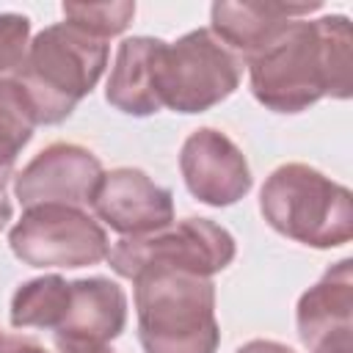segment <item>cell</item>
Returning <instances> with one entry per match:
<instances>
[{"label": "cell", "instance_id": "obj_1", "mask_svg": "<svg viewBox=\"0 0 353 353\" xmlns=\"http://www.w3.org/2000/svg\"><path fill=\"white\" fill-rule=\"evenodd\" d=\"M251 94L273 113H301L323 97L353 91V33L345 14L292 19L262 52L245 61Z\"/></svg>", "mask_w": 353, "mask_h": 353}, {"label": "cell", "instance_id": "obj_2", "mask_svg": "<svg viewBox=\"0 0 353 353\" xmlns=\"http://www.w3.org/2000/svg\"><path fill=\"white\" fill-rule=\"evenodd\" d=\"M138 339L143 353H215V284L174 268H146L132 276Z\"/></svg>", "mask_w": 353, "mask_h": 353}, {"label": "cell", "instance_id": "obj_3", "mask_svg": "<svg viewBox=\"0 0 353 353\" xmlns=\"http://www.w3.org/2000/svg\"><path fill=\"white\" fill-rule=\"evenodd\" d=\"M108 58V41L94 39L69 22H55L39 30L14 77L30 105L33 121L61 124L69 119L80 99L99 83Z\"/></svg>", "mask_w": 353, "mask_h": 353}, {"label": "cell", "instance_id": "obj_4", "mask_svg": "<svg viewBox=\"0 0 353 353\" xmlns=\"http://www.w3.org/2000/svg\"><path fill=\"white\" fill-rule=\"evenodd\" d=\"M259 212L270 229L312 248H336L353 237V193L306 163L270 171Z\"/></svg>", "mask_w": 353, "mask_h": 353}, {"label": "cell", "instance_id": "obj_5", "mask_svg": "<svg viewBox=\"0 0 353 353\" xmlns=\"http://www.w3.org/2000/svg\"><path fill=\"white\" fill-rule=\"evenodd\" d=\"M243 61L215 39L210 28H196L165 41L157 63L160 105L174 113H204L234 94Z\"/></svg>", "mask_w": 353, "mask_h": 353}, {"label": "cell", "instance_id": "obj_6", "mask_svg": "<svg viewBox=\"0 0 353 353\" xmlns=\"http://www.w3.org/2000/svg\"><path fill=\"white\" fill-rule=\"evenodd\" d=\"M234 254L237 243L229 229L210 218H185L141 237H121L108 262L116 276L130 281L146 268H174L212 279L232 265Z\"/></svg>", "mask_w": 353, "mask_h": 353}, {"label": "cell", "instance_id": "obj_7", "mask_svg": "<svg viewBox=\"0 0 353 353\" xmlns=\"http://www.w3.org/2000/svg\"><path fill=\"white\" fill-rule=\"evenodd\" d=\"M8 245L30 268H88L110 254L102 223L72 204L28 207L11 226Z\"/></svg>", "mask_w": 353, "mask_h": 353}, {"label": "cell", "instance_id": "obj_8", "mask_svg": "<svg viewBox=\"0 0 353 353\" xmlns=\"http://www.w3.org/2000/svg\"><path fill=\"white\" fill-rule=\"evenodd\" d=\"M102 174V163L91 149L58 141L14 174V196L25 210L36 204L83 207L91 201Z\"/></svg>", "mask_w": 353, "mask_h": 353}, {"label": "cell", "instance_id": "obj_9", "mask_svg": "<svg viewBox=\"0 0 353 353\" xmlns=\"http://www.w3.org/2000/svg\"><path fill=\"white\" fill-rule=\"evenodd\" d=\"M179 171L190 196L210 207L237 204L254 185L245 154L215 127H199L185 138Z\"/></svg>", "mask_w": 353, "mask_h": 353}, {"label": "cell", "instance_id": "obj_10", "mask_svg": "<svg viewBox=\"0 0 353 353\" xmlns=\"http://www.w3.org/2000/svg\"><path fill=\"white\" fill-rule=\"evenodd\" d=\"M88 204L94 215L121 237H141L174 223L171 190L132 165L105 171Z\"/></svg>", "mask_w": 353, "mask_h": 353}, {"label": "cell", "instance_id": "obj_11", "mask_svg": "<svg viewBox=\"0 0 353 353\" xmlns=\"http://www.w3.org/2000/svg\"><path fill=\"white\" fill-rule=\"evenodd\" d=\"M295 323L309 353H353V259L331 265L298 298Z\"/></svg>", "mask_w": 353, "mask_h": 353}, {"label": "cell", "instance_id": "obj_12", "mask_svg": "<svg viewBox=\"0 0 353 353\" xmlns=\"http://www.w3.org/2000/svg\"><path fill=\"white\" fill-rule=\"evenodd\" d=\"M323 3H284V0H218L210 8V30L240 61L262 52L292 19H303L320 11Z\"/></svg>", "mask_w": 353, "mask_h": 353}, {"label": "cell", "instance_id": "obj_13", "mask_svg": "<svg viewBox=\"0 0 353 353\" xmlns=\"http://www.w3.org/2000/svg\"><path fill=\"white\" fill-rule=\"evenodd\" d=\"M163 47L165 41L152 36H130L119 44L105 85L108 105L138 119L152 116L163 108L157 94V63Z\"/></svg>", "mask_w": 353, "mask_h": 353}, {"label": "cell", "instance_id": "obj_14", "mask_svg": "<svg viewBox=\"0 0 353 353\" xmlns=\"http://www.w3.org/2000/svg\"><path fill=\"white\" fill-rule=\"evenodd\" d=\"M124 325L127 295L116 281L105 276L69 281V303L55 336H88L110 342L124 331Z\"/></svg>", "mask_w": 353, "mask_h": 353}, {"label": "cell", "instance_id": "obj_15", "mask_svg": "<svg viewBox=\"0 0 353 353\" xmlns=\"http://www.w3.org/2000/svg\"><path fill=\"white\" fill-rule=\"evenodd\" d=\"M69 303V281L58 273H44L22 281L11 295L8 320L14 328L58 331Z\"/></svg>", "mask_w": 353, "mask_h": 353}, {"label": "cell", "instance_id": "obj_16", "mask_svg": "<svg viewBox=\"0 0 353 353\" xmlns=\"http://www.w3.org/2000/svg\"><path fill=\"white\" fill-rule=\"evenodd\" d=\"M36 130L30 105L17 80H0V193L14 176L17 157L30 143Z\"/></svg>", "mask_w": 353, "mask_h": 353}, {"label": "cell", "instance_id": "obj_17", "mask_svg": "<svg viewBox=\"0 0 353 353\" xmlns=\"http://www.w3.org/2000/svg\"><path fill=\"white\" fill-rule=\"evenodd\" d=\"M69 25L85 30L94 39L108 41L110 36H119L127 30V25L135 17V3L116 0V3H63L61 6Z\"/></svg>", "mask_w": 353, "mask_h": 353}, {"label": "cell", "instance_id": "obj_18", "mask_svg": "<svg viewBox=\"0 0 353 353\" xmlns=\"http://www.w3.org/2000/svg\"><path fill=\"white\" fill-rule=\"evenodd\" d=\"M30 44V19L25 14H0V80H14Z\"/></svg>", "mask_w": 353, "mask_h": 353}, {"label": "cell", "instance_id": "obj_19", "mask_svg": "<svg viewBox=\"0 0 353 353\" xmlns=\"http://www.w3.org/2000/svg\"><path fill=\"white\" fill-rule=\"evenodd\" d=\"M55 350L58 353H113L108 342L88 339V336H55Z\"/></svg>", "mask_w": 353, "mask_h": 353}, {"label": "cell", "instance_id": "obj_20", "mask_svg": "<svg viewBox=\"0 0 353 353\" xmlns=\"http://www.w3.org/2000/svg\"><path fill=\"white\" fill-rule=\"evenodd\" d=\"M0 353H50L41 342L25 334H3L0 336Z\"/></svg>", "mask_w": 353, "mask_h": 353}, {"label": "cell", "instance_id": "obj_21", "mask_svg": "<svg viewBox=\"0 0 353 353\" xmlns=\"http://www.w3.org/2000/svg\"><path fill=\"white\" fill-rule=\"evenodd\" d=\"M234 353H295V350L284 342H276V339H251L243 347H237Z\"/></svg>", "mask_w": 353, "mask_h": 353}, {"label": "cell", "instance_id": "obj_22", "mask_svg": "<svg viewBox=\"0 0 353 353\" xmlns=\"http://www.w3.org/2000/svg\"><path fill=\"white\" fill-rule=\"evenodd\" d=\"M11 215H14V204H11L8 193L3 190V193H0V232L6 229V223L11 221Z\"/></svg>", "mask_w": 353, "mask_h": 353}, {"label": "cell", "instance_id": "obj_23", "mask_svg": "<svg viewBox=\"0 0 353 353\" xmlns=\"http://www.w3.org/2000/svg\"><path fill=\"white\" fill-rule=\"evenodd\" d=\"M0 336H3V334H0Z\"/></svg>", "mask_w": 353, "mask_h": 353}]
</instances>
